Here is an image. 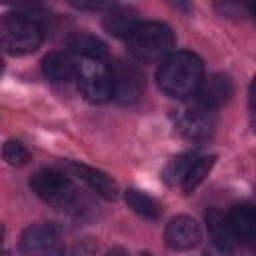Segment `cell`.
Here are the masks:
<instances>
[{"mask_svg":"<svg viewBox=\"0 0 256 256\" xmlns=\"http://www.w3.org/2000/svg\"><path fill=\"white\" fill-rule=\"evenodd\" d=\"M228 226H230V232L234 236V240H240V242H246L250 244L256 236V214H254V208L250 204H236L230 208L228 216Z\"/></svg>","mask_w":256,"mask_h":256,"instance_id":"obj_12","label":"cell"},{"mask_svg":"<svg viewBox=\"0 0 256 256\" xmlns=\"http://www.w3.org/2000/svg\"><path fill=\"white\" fill-rule=\"evenodd\" d=\"M110 68L112 78V98L120 104H134L144 92V78L134 64L116 60Z\"/></svg>","mask_w":256,"mask_h":256,"instance_id":"obj_7","label":"cell"},{"mask_svg":"<svg viewBox=\"0 0 256 256\" xmlns=\"http://www.w3.org/2000/svg\"><path fill=\"white\" fill-rule=\"evenodd\" d=\"M0 72H2V60H0Z\"/></svg>","mask_w":256,"mask_h":256,"instance_id":"obj_25","label":"cell"},{"mask_svg":"<svg viewBox=\"0 0 256 256\" xmlns=\"http://www.w3.org/2000/svg\"><path fill=\"white\" fill-rule=\"evenodd\" d=\"M232 92H234V86H232L230 76L212 74V76L202 80V84H200V88L196 90L194 96H198V102H200L202 108L214 110V108H220L222 104H226L230 100Z\"/></svg>","mask_w":256,"mask_h":256,"instance_id":"obj_11","label":"cell"},{"mask_svg":"<svg viewBox=\"0 0 256 256\" xmlns=\"http://www.w3.org/2000/svg\"><path fill=\"white\" fill-rule=\"evenodd\" d=\"M76 82H78V88L84 94V98L90 102L102 104V102H108L112 98L110 68L104 62L80 60L78 72H76Z\"/></svg>","mask_w":256,"mask_h":256,"instance_id":"obj_5","label":"cell"},{"mask_svg":"<svg viewBox=\"0 0 256 256\" xmlns=\"http://www.w3.org/2000/svg\"><path fill=\"white\" fill-rule=\"evenodd\" d=\"M140 256H150V254H140Z\"/></svg>","mask_w":256,"mask_h":256,"instance_id":"obj_26","label":"cell"},{"mask_svg":"<svg viewBox=\"0 0 256 256\" xmlns=\"http://www.w3.org/2000/svg\"><path fill=\"white\" fill-rule=\"evenodd\" d=\"M124 200H126V204H128L138 216H142V218H146V220H158L160 214H162V206H160L152 196H148V194L142 192V190L128 188L126 194H124Z\"/></svg>","mask_w":256,"mask_h":256,"instance_id":"obj_16","label":"cell"},{"mask_svg":"<svg viewBox=\"0 0 256 256\" xmlns=\"http://www.w3.org/2000/svg\"><path fill=\"white\" fill-rule=\"evenodd\" d=\"M212 164H214V156H196V154H194V158L190 160V164H188V168H186V172H184V178H182V182H180L182 192H184V194H190V192L208 176Z\"/></svg>","mask_w":256,"mask_h":256,"instance_id":"obj_17","label":"cell"},{"mask_svg":"<svg viewBox=\"0 0 256 256\" xmlns=\"http://www.w3.org/2000/svg\"><path fill=\"white\" fill-rule=\"evenodd\" d=\"M206 224H208V232H210L212 244H216V246H220V248L232 250V246H234V236H232V232H230V226H228L226 216H224L218 208H208V210H206Z\"/></svg>","mask_w":256,"mask_h":256,"instance_id":"obj_15","label":"cell"},{"mask_svg":"<svg viewBox=\"0 0 256 256\" xmlns=\"http://www.w3.org/2000/svg\"><path fill=\"white\" fill-rule=\"evenodd\" d=\"M32 192L58 210H70L78 200V190L68 174L54 168H40L30 178Z\"/></svg>","mask_w":256,"mask_h":256,"instance_id":"obj_4","label":"cell"},{"mask_svg":"<svg viewBox=\"0 0 256 256\" xmlns=\"http://www.w3.org/2000/svg\"><path fill=\"white\" fill-rule=\"evenodd\" d=\"M104 28H106V32L108 34H112V36H128L132 30H134V26L138 24V20H136V16L134 14H130V12H126V10H116V8H112L106 16H104Z\"/></svg>","mask_w":256,"mask_h":256,"instance_id":"obj_18","label":"cell"},{"mask_svg":"<svg viewBox=\"0 0 256 256\" xmlns=\"http://www.w3.org/2000/svg\"><path fill=\"white\" fill-rule=\"evenodd\" d=\"M66 46L70 48V52L78 54L82 60H98V62H102L108 56L106 44L98 36L88 34V32H74V34H70L68 40H66Z\"/></svg>","mask_w":256,"mask_h":256,"instance_id":"obj_13","label":"cell"},{"mask_svg":"<svg viewBox=\"0 0 256 256\" xmlns=\"http://www.w3.org/2000/svg\"><path fill=\"white\" fill-rule=\"evenodd\" d=\"M94 242H92V238H82V240H78L76 244H74V248H72V256H92L94 254Z\"/></svg>","mask_w":256,"mask_h":256,"instance_id":"obj_21","label":"cell"},{"mask_svg":"<svg viewBox=\"0 0 256 256\" xmlns=\"http://www.w3.org/2000/svg\"><path fill=\"white\" fill-rule=\"evenodd\" d=\"M164 240H166V246L174 252L192 250L202 240L200 224L190 216H176L166 224Z\"/></svg>","mask_w":256,"mask_h":256,"instance_id":"obj_9","label":"cell"},{"mask_svg":"<svg viewBox=\"0 0 256 256\" xmlns=\"http://www.w3.org/2000/svg\"><path fill=\"white\" fill-rule=\"evenodd\" d=\"M202 256H232V250H228V248H220V246H216V244L210 242V246L204 250Z\"/></svg>","mask_w":256,"mask_h":256,"instance_id":"obj_22","label":"cell"},{"mask_svg":"<svg viewBox=\"0 0 256 256\" xmlns=\"http://www.w3.org/2000/svg\"><path fill=\"white\" fill-rule=\"evenodd\" d=\"M44 38L38 16L12 12L0 18V48L14 56L32 54L40 48Z\"/></svg>","mask_w":256,"mask_h":256,"instance_id":"obj_3","label":"cell"},{"mask_svg":"<svg viewBox=\"0 0 256 256\" xmlns=\"http://www.w3.org/2000/svg\"><path fill=\"white\" fill-rule=\"evenodd\" d=\"M174 32L164 22H138L126 36L128 52L140 62H162L172 54Z\"/></svg>","mask_w":256,"mask_h":256,"instance_id":"obj_2","label":"cell"},{"mask_svg":"<svg viewBox=\"0 0 256 256\" xmlns=\"http://www.w3.org/2000/svg\"><path fill=\"white\" fill-rule=\"evenodd\" d=\"M2 236H4V230H2V226H0V244H2Z\"/></svg>","mask_w":256,"mask_h":256,"instance_id":"obj_24","label":"cell"},{"mask_svg":"<svg viewBox=\"0 0 256 256\" xmlns=\"http://www.w3.org/2000/svg\"><path fill=\"white\" fill-rule=\"evenodd\" d=\"M64 168L70 172V176H76L78 180H82L92 192H96L104 200H114L118 196V184L106 172L80 162H64Z\"/></svg>","mask_w":256,"mask_h":256,"instance_id":"obj_10","label":"cell"},{"mask_svg":"<svg viewBox=\"0 0 256 256\" xmlns=\"http://www.w3.org/2000/svg\"><path fill=\"white\" fill-rule=\"evenodd\" d=\"M42 72L52 82H70L76 80L78 62L64 52H50L42 60Z\"/></svg>","mask_w":256,"mask_h":256,"instance_id":"obj_14","label":"cell"},{"mask_svg":"<svg viewBox=\"0 0 256 256\" xmlns=\"http://www.w3.org/2000/svg\"><path fill=\"white\" fill-rule=\"evenodd\" d=\"M174 126L178 130L180 136H184L186 140H192V142H202L206 138L212 136L214 132V116L210 110L198 106V108H186V110H180L176 120H174Z\"/></svg>","mask_w":256,"mask_h":256,"instance_id":"obj_8","label":"cell"},{"mask_svg":"<svg viewBox=\"0 0 256 256\" xmlns=\"http://www.w3.org/2000/svg\"><path fill=\"white\" fill-rule=\"evenodd\" d=\"M204 80V62L198 54L178 50L160 62L156 72L158 88L170 98L194 96Z\"/></svg>","mask_w":256,"mask_h":256,"instance_id":"obj_1","label":"cell"},{"mask_svg":"<svg viewBox=\"0 0 256 256\" xmlns=\"http://www.w3.org/2000/svg\"><path fill=\"white\" fill-rule=\"evenodd\" d=\"M2 158L10 164V166H24L30 162V152L28 148L18 142V140H6L2 146Z\"/></svg>","mask_w":256,"mask_h":256,"instance_id":"obj_20","label":"cell"},{"mask_svg":"<svg viewBox=\"0 0 256 256\" xmlns=\"http://www.w3.org/2000/svg\"><path fill=\"white\" fill-rule=\"evenodd\" d=\"M106 256H128V252L124 248H112L106 252Z\"/></svg>","mask_w":256,"mask_h":256,"instance_id":"obj_23","label":"cell"},{"mask_svg":"<svg viewBox=\"0 0 256 256\" xmlns=\"http://www.w3.org/2000/svg\"><path fill=\"white\" fill-rule=\"evenodd\" d=\"M18 250L24 256H64V240L54 226L32 224L20 234Z\"/></svg>","mask_w":256,"mask_h":256,"instance_id":"obj_6","label":"cell"},{"mask_svg":"<svg viewBox=\"0 0 256 256\" xmlns=\"http://www.w3.org/2000/svg\"><path fill=\"white\" fill-rule=\"evenodd\" d=\"M192 158H194V154H180V156L172 158L168 162V166L164 168V180H166V184L180 186V182L184 178V172H186V168H188V164H190Z\"/></svg>","mask_w":256,"mask_h":256,"instance_id":"obj_19","label":"cell"}]
</instances>
